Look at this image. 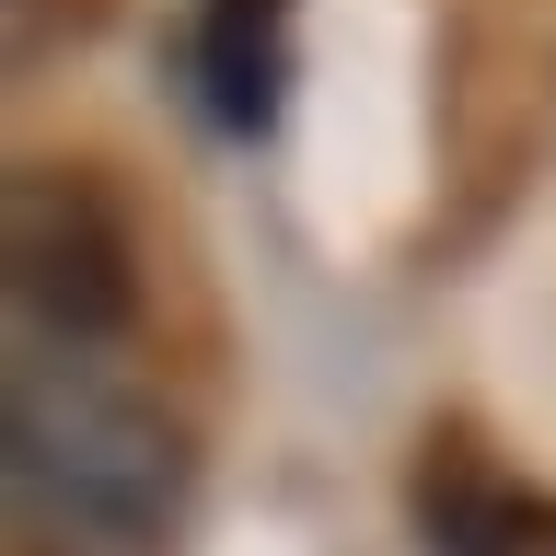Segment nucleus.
Wrapping results in <instances>:
<instances>
[{
	"label": "nucleus",
	"instance_id": "nucleus-4",
	"mask_svg": "<svg viewBox=\"0 0 556 556\" xmlns=\"http://www.w3.org/2000/svg\"><path fill=\"white\" fill-rule=\"evenodd\" d=\"M429 556H556V498L521 476H486L476 452L429 464Z\"/></svg>",
	"mask_w": 556,
	"mask_h": 556
},
{
	"label": "nucleus",
	"instance_id": "nucleus-2",
	"mask_svg": "<svg viewBox=\"0 0 556 556\" xmlns=\"http://www.w3.org/2000/svg\"><path fill=\"white\" fill-rule=\"evenodd\" d=\"M0 267H12V302H24V325L47 348H104L139 313L128 220L70 163H24L0 186Z\"/></svg>",
	"mask_w": 556,
	"mask_h": 556
},
{
	"label": "nucleus",
	"instance_id": "nucleus-3",
	"mask_svg": "<svg viewBox=\"0 0 556 556\" xmlns=\"http://www.w3.org/2000/svg\"><path fill=\"white\" fill-rule=\"evenodd\" d=\"M198 104L232 139L278 128V104H290V0H208L198 12Z\"/></svg>",
	"mask_w": 556,
	"mask_h": 556
},
{
	"label": "nucleus",
	"instance_id": "nucleus-5",
	"mask_svg": "<svg viewBox=\"0 0 556 556\" xmlns=\"http://www.w3.org/2000/svg\"><path fill=\"white\" fill-rule=\"evenodd\" d=\"M12 556H70V545H12Z\"/></svg>",
	"mask_w": 556,
	"mask_h": 556
},
{
	"label": "nucleus",
	"instance_id": "nucleus-1",
	"mask_svg": "<svg viewBox=\"0 0 556 556\" xmlns=\"http://www.w3.org/2000/svg\"><path fill=\"white\" fill-rule=\"evenodd\" d=\"M12 486L81 545H163L186 510V429L139 382H116L93 348L35 337L12 359Z\"/></svg>",
	"mask_w": 556,
	"mask_h": 556
}]
</instances>
